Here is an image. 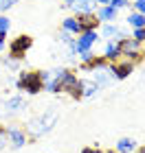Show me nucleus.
Segmentation results:
<instances>
[{"instance_id":"2eb2a0df","label":"nucleus","mask_w":145,"mask_h":153,"mask_svg":"<svg viewBox=\"0 0 145 153\" xmlns=\"http://www.w3.org/2000/svg\"><path fill=\"white\" fill-rule=\"evenodd\" d=\"M136 149V140L134 138H121L116 142V153H132Z\"/></svg>"},{"instance_id":"cd10ccee","label":"nucleus","mask_w":145,"mask_h":153,"mask_svg":"<svg viewBox=\"0 0 145 153\" xmlns=\"http://www.w3.org/2000/svg\"><path fill=\"white\" fill-rule=\"evenodd\" d=\"M95 2L99 4V7H108V4H110V0H95Z\"/></svg>"},{"instance_id":"bb28decb","label":"nucleus","mask_w":145,"mask_h":153,"mask_svg":"<svg viewBox=\"0 0 145 153\" xmlns=\"http://www.w3.org/2000/svg\"><path fill=\"white\" fill-rule=\"evenodd\" d=\"M5 37H7V33H5V35H0V53L5 51Z\"/></svg>"},{"instance_id":"5701e85b","label":"nucleus","mask_w":145,"mask_h":153,"mask_svg":"<svg viewBox=\"0 0 145 153\" xmlns=\"http://www.w3.org/2000/svg\"><path fill=\"white\" fill-rule=\"evenodd\" d=\"M134 9H136V13L145 16V0H134Z\"/></svg>"},{"instance_id":"423d86ee","label":"nucleus","mask_w":145,"mask_h":153,"mask_svg":"<svg viewBox=\"0 0 145 153\" xmlns=\"http://www.w3.org/2000/svg\"><path fill=\"white\" fill-rule=\"evenodd\" d=\"M99 42V35L97 31H84L79 33V37L75 39V51L77 53H84V51H92V46Z\"/></svg>"},{"instance_id":"a878e982","label":"nucleus","mask_w":145,"mask_h":153,"mask_svg":"<svg viewBox=\"0 0 145 153\" xmlns=\"http://www.w3.org/2000/svg\"><path fill=\"white\" fill-rule=\"evenodd\" d=\"M81 153H101L99 149H90V147H88V149H81Z\"/></svg>"},{"instance_id":"f3484780","label":"nucleus","mask_w":145,"mask_h":153,"mask_svg":"<svg viewBox=\"0 0 145 153\" xmlns=\"http://www.w3.org/2000/svg\"><path fill=\"white\" fill-rule=\"evenodd\" d=\"M97 88L92 81H81V96H92V94H97Z\"/></svg>"},{"instance_id":"aec40b11","label":"nucleus","mask_w":145,"mask_h":153,"mask_svg":"<svg viewBox=\"0 0 145 153\" xmlns=\"http://www.w3.org/2000/svg\"><path fill=\"white\" fill-rule=\"evenodd\" d=\"M9 26H11V20L5 18V16H0V35H5V33L9 31Z\"/></svg>"},{"instance_id":"f03ea898","label":"nucleus","mask_w":145,"mask_h":153,"mask_svg":"<svg viewBox=\"0 0 145 153\" xmlns=\"http://www.w3.org/2000/svg\"><path fill=\"white\" fill-rule=\"evenodd\" d=\"M16 85H18V90H22V92H26V94H38L40 90H44L40 70H31V72L24 70V72H20Z\"/></svg>"},{"instance_id":"412c9836","label":"nucleus","mask_w":145,"mask_h":153,"mask_svg":"<svg viewBox=\"0 0 145 153\" xmlns=\"http://www.w3.org/2000/svg\"><path fill=\"white\" fill-rule=\"evenodd\" d=\"M132 39H136L141 44V42H145V29H134L132 31Z\"/></svg>"},{"instance_id":"c756f323","label":"nucleus","mask_w":145,"mask_h":153,"mask_svg":"<svg viewBox=\"0 0 145 153\" xmlns=\"http://www.w3.org/2000/svg\"><path fill=\"white\" fill-rule=\"evenodd\" d=\"M106 153H116V151H106Z\"/></svg>"},{"instance_id":"f8f14e48","label":"nucleus","mask_w":145,"mask_h":153,"mask_svg":"<svg viewBox=\"0 0 145 153\" xmlns=\"http://www.w3.org/2000/svg\"><path fill=\"white\" fill-rule=\"evenodd\" d=\"M68 7H71L75 13L84 16V13H92V11H95L97 2H95V0H75V2H73V4H68Z\"/></svg>"},{"instance_id":"1a4fd4ad","label":"nucleus","mask_w":145,"mask_h":153,"mask_svg":"<svg viewBox=\"0 0 145 153\" xmlns=\"http://www.w3.org/2000/svg\"><path fill=\"white\" fill-rule=\"evenodd\" d=\"M77 22H79L81 33L84 31H97V26H99V20H97L95 13H84V16L77 18Z\"/></svg>"},{"instance_id":"f257e3e1","label":"nucleus","mask_w":145,"mask_h":153,"mask_svg":"<svg viewBox=\"0 0 145 153\" xmlns=\"http://www.w3.org/2000/svg\"><path fill=\"white\" fill-rule=\"evenodd\" d=\"M57 118H59V112L55 107H48L42 116L31 118V120H29V125H26V134H31L33 138H40V136L48 134V131L57 125Z\"/></svg>"},{"instance_id":"dca6fc26","label":"nucleus","mask_w":145,"mask_h":153,"mask_svg":"<svg viewBox=\"0 0 145 153\" xmlns=\"http://www.w3.org/2000/svg\"><path fill=\"white\" fill-rule=\"evenodd\" d=\"M128 24L132 26V29H145V16L143 13H130L128 16Z\"/></svg>"},{"instance_id":"7ed1b4c3","label":"nucleus","mask_w":145,"mask_h":153,"mask_svg":"<svg viewBox=\"0 0 145 153\" xmlns=\"http://www.w3.org/2000/svg\"><path fill=\"white\" fill-rule=\"evenodd\" d=\"M119 51H121V57L130 59L132 64H134V61H139V59L143 57L141 44H139L136 39H132V37H123V39H119Z\"/></svg>"},{"instance_id":"a211bd4d","label":"nucleus","mask_w":145,"mask_h":153,"mask_svg":"<svg viewBox=\"0 0 145 153\" xmlns=\"http://www.w3.org/2000/svg\"><path fill=\"white\" fill-rule=\"evenodd\" d=\"M77 55H79V61H81L84 66H90L92 61L97 59V55H95L92 51H84V53H77Z\"/></svg>"},{"instance_id":"393cba45","label":"nucleus","mask_w":145,"mask_h":153,"mask_svg":"<svg viewBox=\"0 0 145 153\" xmlns=\"http://www.w3.org/2000/svg\"><path fill=\"white\" fill-rule=\"evenodd\" d=\"M9 116V112H7V105H5V101H0V120L2 118H7Z\"/></svg>"},{"instance_id":"b1692460","label":"nucleus","mask_w":145,"mask_h":153,"mask_svg":"<svg viewBox=\"0 0 145 153\" xmlns=\"http://www.w3.org/2000/svg\"><path fill=\"white\" fill-rule=\"evenodd\" d=\"M7 144H9V140H7V134H5V129H0V151L7 149Z\"/></svg>"},{"instance_id":"9b49d317","label":"nucleus","mask_w":145,"mask_h":153,"mask_svg":"<svg viewBox=\"0 0 145 153\" xmlns=\"http://www.w3.org/2000/svg\"><path fill=\"white\" fill-rule=\"evenodd\" d=\"M116 16H119V11L114 9V7H99L97 9V20L99 22H108V24H112L114 20H116Z\"/></svg>"},{"instance_id":"9d476101","label":"nucleus","mask_w":145,"mask_h":153,"mask_svg":"<svg viewBox=\"0 0 145 153\" xmlns=\"http://www.w3.org/2000/svg\"><path fill=\"white\" fill-rule=\"evenodd\" d=\"M101 35L103 37H110V42H119L123 37H128V33L123 29H119L116 24H106V26H103V31H101Z\"/></svg>"},{"instance_id":"4468645a","label":"nucleus","mask_w":145,"mask_h":153,"mask_svg":"<svg viewBox=\"0 0 145 153\" xmlns=\"http://www.w3.org/2000/svg\"><path fill=\"white\" fill-rule=\"evenodd\" d=\"M62 29H64L66 33H71V35H79L81 29H79V22H77V18L75 16H68L62 20Z\"/></svg>"},{"instance_id":"39448f33","label":"nucleus","mask_w":145,"mask_h":153,"mask_svg":"<svg viewBox=\"0 0 145 153\" xmlns=\"http://www.w3.org/2000/svg\"><path fill=\"white\" fill-rule=\"evenodd\" d=\"M5 134H7V140H9L11 149H22L26 144V131L22 127H18V125H9V127H5Z\"/></svg>"},{"instance_id":"0eeeda50","label":"nucleus","mask_w":145,"mask_h":153,"mask_svg":"<svg viewBox=\"0 0 145 153\" xmlns=\"http://www.w3.org/2000/svg\"><path fill=\"white\" fill-rule=\"evenodd\" d=\"M134 70V64L132 61H114V64H110V72H112L114 79H125V76Z\"/></svg>"},{"instance_id":"20e7f679","label":"nucleus","mask_w":145,"mask_h":153,"mask_svg":"<svg viewBox=\"0 0 145 153\" xmlns=\"http://www.w3.org/2000/svg\"><path fill=\"white\" fill-rule=\"evenodd\" d=\"M33 46V37H29V35H18L16 39L9 44V53H11V57L13 59H22L24 55H26V51Z\"/></svg>"},{"instance_id":"6ab92c4d","label":"nucleus","mask_w":145,"mask_h":153,"mask_svg":"<svg viewBox=\"0 0 145 153\" xmlns=\"http://www.w3.org/2000/svg\"><path fill=\"white\" fill-rule=\"evenodd\" d=\"M20 2V0H0V13H5V11H9L11 7H16Z\"/></svg>"},{"instance_id":"c85d7f7f","label":"nucleus","mask_w":145,"mask_h":153,"mask_svg":"<svg viewBox=\"0 0 145 153\" xmlns=\"http://www.w3.org/2000/svg\"><path fill=\"white\" fill-rule=\"evenodd\" d=\"M64 2H66V7H68V4H73V2H75V0H64Z\"/></svg>"},{"instance_id":"ddd939ff","label":"nucleus","mask_w":145,"mask_h":153,"mask_svg":"<svg viewBox=\"0 0 145 153\" xmlns=\"http://www.w3.org/2000/svg\"><path fill=\"white\" fill-rule=\"evenodd\" d=\"M119 57H121L119 42H108V44H106V51H103V59H106V61H116Z\"/></svg>"},{"instance_id":"6e6552de","label":"nucleus","mask_w":145,"mask_h":153,"mask_svg":"<svg viewBox=\"0 0 145 153\" xmlns=\"http://www.w3.org/2000/svg\"><path fill=\"white\" fill-rule=\"evenodd\" d=\"M5 105H7V112H9V116H13V114H20V112L26 107V101H24V96L18 94V96H11V99H7Z\"/></svg>"},{"instance_id":"4be33fe9","label":"nucleus","mask_w":145,"mask_h":153,"mask_svg":"<svg viewBox=\"0 0 145 153\" xmlns=\"http://www.w3.org/2000/svg\"><path fill=\"white\" fill-rule=\"evenodd\" d=\"M130 4V0H110V7H114L116 11L123 9V7H128Z\"/></svg>"}]
</instances>
